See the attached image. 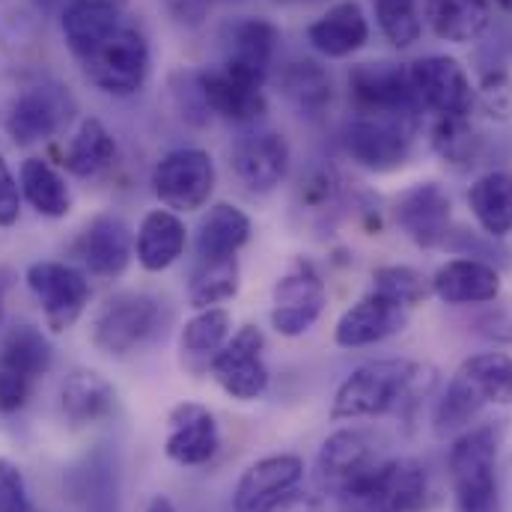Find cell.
Listing matches in <instances>:
<instances>
[{
  "instance_id": "cb8c5ba5",
  "label": "cell",
  "mask_w": 512,
  "mask_h": 512,
  "mask_svg": "<svg viewBox=\"0 0 512 512\" xmlns=\"http://www.w3.org/2000/svg\"><path fill=\"white\" fill-rule=\"evenodd\" d=\"M432 292L444 304H489L501 295V274L492 262L477 256H462L444 262L432 277Z\"/></svg>"
},
{
  "instance_id": "4fadbf2b",
  "label": "cell",
  "mask_w": 512,
  "mask_h": 512,
  "mask_svg": "<svg viewBox=\"0 0 512 512\" xmlns=\"http://www.w3.org/2000/svg\"><path fill=\"white\" fill-rule=\"evenodd\" d=\"M408 78L420 108L432 111L435 117H468L477 105V90L456 57H420L408 66Z\"/></svg>"
},
{
  "instance_id": "7dc6e473",
  "label": "cell",
  "mask_w": 512,
  "mask_h": 512,
  "mask_svg": "<svg viewBox=\"0 0 512 512\" xmlns=\"http://www.w3.org/2000/svg\"><path fill=\"white\" fill-rule=\"evenodd\" d=\"M146 512H176V507H173V501H170V498H164V495H155V498L149 501Z\"/></svg>"
},
{
  "instance_id": "f1b7e54d",
  "label": "cell",
  "mask_w": 512,
  "mask_h": 512,
  "mask_svg": "<svg viewBox=\"0 0 512 512\" xmlns=\"http://www.w3.org/2000/svg\"><path fill=\"white\" fill-rule=\"evenodd\" d=\"M465 390V396L483 411L486 405H512V355L483 352L462 361L450 379Z\"/></svg>"
},
{
  "instance_id": "7c38bea8",
  "label": "cell",
  "mask_w": 512,
  "mask_h": 512,
  "mask_svg": "<svg viewBox=\"0 0 512 512\" xmlns=\"http://www.w3.org/2000/svg\"><path fill=\"white\" fill-rule=\"evenodd\" d=\"M328 304V289L313 262H295L271 292V328L280 337H304L322 316Z\"/></svg>"
},
{
  "instance_id": "7402d4cb",
  "label": "cell",
  "mask_w": 512,
  "mask_h": 512,
  "mask_svg": "<svg viewBox=\"0 0 512 512\" xmlns=\"http://www.w3.org/2000/svg\"><path fill=\"white\" fill-rule=\"evenodd\" d=\"M72 254L93 277H120L134 256V239L120 215H96L75 239Z\"/></svg>"
},
{
  "instance_id": "3957f363",
  "label": "cell",
  "mask_w": 512,
  "mask_h": 512,
  "mask_svg": "<svg viewBox=\"0 0 512 512\" xmlns=\"http://www.w3.org/2000/svg\"><path fill=\"white\" fill-rule=\"evenodd\" d=\"M84 78L108 96H134L149 78V42L143 30L120 15L96 42L75 54Z\"/></svg>"
},
{
  "instance_id": "8992f818",
  "label": "cell",
  "mask_w": 512,
  "mask_h": 512,
  "mask_svg": "<svg viewBox=\"0 0 512 512\" xmlns=\"http://www.w3.org/2000/svg\"><path fill=\"white\" fill-rule=\"evenodd\" d=\"M349 102L355 117H376L411 128H417L423 111L408 69L390 60L358 63L349 72Z\"/></svg>"
},
{
  "instance_id": "9c48e42d",
  "label": "cell",
  "mask_w": 512,
  "mask_h": 512,
  "mask_svg": "<svg viewBox=\"0 0 512 512\" xmlns=\"http://www.w3.org/2000/svg\"><path fill=\"white\" fill-rule=\"evenodd\" d=\"M24 280L42 307L45 325L54 334L69 331L90 304V280L81 268L69 262H54V259L33 262Z\"/></svg>"
},
{
  "instance_id": "f6af8a7d",
  "label": "cell",
  "mask_w": 512,
  "mask_h": 512,
  "mask_svg": "<svg viewBox=\"0 0 512 512\" xmlns=\"http://www.w3.org/2000/svg\"><path fill=\"white\" fill-rule=\"evenodd\" d=\"M262 512H325V498L319 492L292 489V492L280 495L274 504H268Z\"/></svg>"
},
{
  "instance_id": "d6986e66",
  "label": "cell",
  "mask_w": 512,
  "mask_h": 512,
  "mask_svg": "<svg viewBox=\"0 0 512 512\" xmlns=\"http://www.w3.org/2000/svg\"><path fill=\"white\" fill-rule=\"evenodd\" d=\"M221 429L215 414L200 402H179L167 414V438L164 453L170 462L182 468L209 465L218 456Z\"/></svg>"
},
{
  "instance_id": "1f68e13d",
  "label": "cell",
  "mask_w": 512,
  "mask_h": 512,
  "mask_svg": "<svg viewBox=\"0 0 512 512\" xmlns=\"http://www.w3.org/2000/svg\"><path fill=\"white\" fill-rule=\"evenodd\" d=\"M423 15L432 33L453 45L480 39L492 21L489 0H423Z\"/></svg>"
},
{
  "instance_id": "e0dca14e",
  "label": "cell",
  "mask_w": 512,
  "mask_h": 512,
  "mask_svg": "<svg viewBox=\"0 0 512 512\" xmlns=\"http://www.w3.org/2000/svg\"><path fill=\"white\" fill-rule=\"evenodd\" d=\"M393 218L399 230L423 251L447 248L453 203L438 182H420L402 191L393 203Z\"/></svg>"
},
{
  "instance_id": "4316f807",
  "label": "cell",
  "mask_w": 512,
  "mask_h": 512,
  "mask_svg": "<svg viewBox=\"0 0 512 512\" xmlns=\"http://www.w3.org/2000/svg\"><path fill=\"white\" fill-rule=\"evenodd\" d=\"M346 182L334 167H313L304 173L298 194H295V215L301 227L325 233L337 224L340 212L346 209Z\"/></svg>"
},
{
  "instance_id": "277c9868",
  "label": "cell",
  "mask_w": 512,
  "mask_h": 512,
  "mask_svg": "<svg viewBox=\"0 0 512 512\" xmlns=\"http://www.w3.org/2000/svg\"><path fill=\"white\" fill-rule=\"evenodd\" d=\"M429 501L432 480L426 465L411 456H384L361 483L337 498V512H426Z\"/></svg>"
},
{
  "instance_id": "52a82bcc",
  "label": "cell",
  "mask_w": 512,
  "mask_h": 512,
  "mask_svg": "<svg viewBox=\"0 0 512 512\" xmlns=\"http://www.w3.org/2000/svg\"><path fill=\"white\" fill-rule=\"evenodd\" d=\"M54 367V346L36 325H12L0 337V414L21 411Z\"/></svg>"
},
{
  "instance_id": "f35d334b",
  "label": "cell",
  "mask_w": 512,
  "mask_h": 512,
  "mask_svg": "<svg viewBox=\"0 0 512 512\" xmlns=\"http://www.w3.org/2000/svg\"><path fill=\"white\" fill-rule=\"evenodd\" d=\"M382 36L393 48H411L423 33L420 0H373Z\"/></svg>"
},
{
  "instance_id": "d590c367",
  "label": "cell",
  "mask_w": 512,
  "mask_h": 512,
  "mask_svg": "<svg viewBox=\"0 0 512 512\" xmlns=\"http://www.w3.org/2000/svg\"><path fill=\"white\" fill-rule=\"evenodd\" d=\"M242 286V268H239V256H227V259H206L194 265L191 280H188V301L197 310L206 307H218L230 298L239 295Z\"/></svg>"
},
{
  "instance_id": "484cf974",
  "label": "cell",
  "mask_w": 512,
  "mask_h": 512,
  "mask_svg": "<svg viewBox=\"0 0 512 512\" xmlns=\"http://www.w3.org/2000/svg\"><path fill=\"white\" fill-rule=\"evenodd\" d=\"M230 334H233L230 310H224V307L197 310V316H191L182 325V334H179V364H182V370L191 373V376L209 373L212 361L227 346Z\"/></svg>"
},
{
  "instance_id": "603a6c76",
  "label": "cell",
  "mask_w": 512,
  "mask_h": 512,
  "mask_svg": "<svg viewBox=\"0 0 512 512\" xmlns=\"http://www.w3.org/2000/svg\"><path fill=\"white\" fill-rule=\"evenodd\" d=\"M304 477V462L292 453L262 456L242 474L233 492V512H262L280 495L298 489Z\"/></svg>"
},
{
  "instance_id": "ee69618b",
  "label": "cell",
  "mask_w": 512,
  "mask_h": 512,
  "mask_svg": "<svg viewBox=\"0 0 512 512\" xmlns=\"http://www.w3.org/2000/svg\"><path fill=\"white\" fill-rule=\"evenodd\" d=\"M161 3H164L167 15L185 27H200L212 12V0H161Z\"/></svg>"
},
{
  "instance_id": "4dcf8cb0",
  "label": "cell",
  "mask_w": 512,
  "mask_h": 512,
  "mask_svg": "<svg viewBox=\"0 0 512 512\" xmlns=\"http://www.w3.org/2000/svg\"><path fill=\"white\" fill-rule=\"evenodd\" d=\"M248 242H251V218L233 203H215L197 227L194 254L200 262L227 259L239 254Z\"/></svg>"
},
{
  "instance_id": "f546056e",
  "label": "cell",
  "mask_w": 512,
  "mask_h": 512,
  "mask_svg": "<svg viewBox=\"0 0 512 512\" xmlns=\"http://www.w3.org/2000/svg\"><path fill=\"white\" fill-rule=\"evenodd\" d=\"M185 245H188V230L182 218L170 209H152L140 221L134 254L146 271L158 274L167 271L173 262H179V256L185 254Z\"/></svg>"
},
{
  "instance_id": "9a60e30c",
  "label": "cell",
  "mask_w": 512,
  "mask_h": 512,
  "mask_svg": "<svg viewBox=\"0 0 512 512\" xmlns=\"http://www.w3.org/2000/svg\"><path fill=\"white\" fill-rule=\"evenodd\" d=\"M209 376L215 384L239 399L254 402L268 390V367H265V334L256 325L239 328L227 346L218 352V358L209 367Z\"/></svg>"
},
{
  "instance_id": "f907efd6",
  "label": "cell",
  "mask_w": 512,
  "mask_h": 512,
  "mask_svg": "<svg viewBox=\"0 0 512 512\" xmlns=\"http://www.w3.org/2000/svg\"><path fill=\"white\" fill-rule=\"evenodd\" d=\"M274 3H283V6H313V3H322V0H274Z\"/></svg>"
},
{
  "instance_id": "ab89813d",
  "label": "cell",
  "mask_w": 512,
  "mask_h": 512,
  "mask_svg": "<svg viewBox=\"0 0 512 512\" xmlns=\"http://www.w3.org/2000/svg\"><path fill=\"white\" fill-rule=\"evenodd\" d=\"M373 289L387 295V298H393L396 304H402L408 310L423 304L426 295H429V286L420 277V271H414L408 265H382V268H376Z\"/></svg>"
},
{
  "instance_id": "83f0119b",
  "label": "cell",
  "mask_w": 512,
  "mask_h": 512,
  "mask_svg": "<svg viewBox=\"0 0 512 512\" xmlns=\"http://www.w3.org/2000/svg\"><path fill=\"white\" fill-rule=\"evenodd\" d=\"M60 408L69 426H96L117 411V390L96 370H75L60 387Z\"/></svg>"
},
{
  "instance_id": "c3c4849f",
  "label": "cell",
  "mask_w": 512,
  "mask_h": 512,
  "mask_svg": "<svg viewBox=\"0 0 512 512\" xmlns=\"http://www.w3.org/2000/svg\"><path fill=\"white\" fill-rule=\"evenodd\" d=\"M6 289H9V274L0 271V322H3V301H6Z\"/></svg>"
},
{
  "instance_id": "8d00e7d4",
  "label": "cell",
  "mask_w": 512,
  "mask_h": 512,
  "mask_svg": "<svg viewBox=\"0 0 512 512\" xmlns=\"http://www.w3.org/2000/svg\"><path fill=\"white\" fill-rule=\"evenodd\" d=\"M117 158V143L99 120H84L66 146V167L81 179H93Z\"/></svg>"
},
{
  "instance_id": "60d3db41",
  "label": "cell",
  "mask_w": 512,
  "mask_h": 512,
  "mask_svg": "<svg viewBox=\"0 0 512 512\" xmlns=\"http://www.w3.org/2000/svg\"><path fill=\"white\" fill-rule=\"evenodd\" d=\"M477 90V105L483 114L495 123H510L512 120V75L507 69H492L483 75Z\"/></svg>"
},
{
  "instance_id": "bcb514c9",
  "label": "cell",
  "mask_w": 512,
  "mask_h": 512,
  "mask_svg": "<svg viewBox=\"0 0 512 512\" xmlns=\"http://www.w3.org/2000/svg\"><path fill=\"white\" fill-rule=\"evenodd\" d=\"M483 325H489L483 334L486 337H495V340H507L512 343V319H486Z\"/></svg>"
},
{
  "instance_id": "30bf717a",
  "label": "cell",
  "mask_w": 512,
  "mask_h": 512,
  "mask_svg": "<svg viewBox=\"0 0 512 512\" xmlns=\"http://www.w3.org/2000/svg\"><path fill=\"white\" fill-rule=\"evenodd\" d=\"M75 117V99L72 93L57 81H42L33 87H24L9 111H6V134L15 146H33L39 140H48L60 134Z\"/></svg>"
},
{
  "instance_id": "7bdbcfd3",
  "label": "cell",
  "mask_w": 512,
  "mask_h": 512,
  "mask_svg": "<svg viewBox=\"0 0 512 512\" xmlns=\"http://www.w3.org/2000/svg\"><path fill=\"white\" fill-rule=\"evenodd\" d=\"M21 215V188L6 158L0 155V227H12Z\"/></svg>"
},
{
  "instance_id": "6da1fadb",
  "label": "cell",
  "mask_w": 512,
  "mask_h": 512,
  "mask_svg": "<svg viewBox=\"0 0 512 512\" xmlns=\"http://www.w3.org/2000/svg\"><path fill=\"white\" fill-rule=\"evenodd\" d=\"M432 384V373L408 358H379L358 367L346 376L334 393L331 420H364V417H384L414 396L426 393Z\"/></svg>"
},
{
  "instance_id": "836d02e7",
  "label": "cell",
  "mask_w": 512,
  "mask_h": 512,
  "mask_svg": "<svg viewBox=\"0 0 512 512\" xmlns=\"http://www.w3.org/2000/svg\"><path fill=\"white\" fill-rule=\"evenodd\" d=\"M468 209L474 212L477 224L486 236L504 239L512 233V173L492 170L480 176L468 191Z\"/></svg>"
},
{
  "instance_id": "7a4b0ae2",
  "label": "cell",
  "mask_w": 512,
  "mask_h": 512,
  "mask_svg": "<svg viewBox=\"0 0 512 512\" xmlns=\"http://www.w3.org/2000/svg\"><path fill=\"white\" fill-rule=\"evenodd\" d=\"M507 417L468 426L447 453V474L456 512H504L498 456L507 435Z\"/></svg>"
},
{
  "instance_id": "ba28073f",
  "label": "cell",
  "mask_w": 512,
  "mask_h": 512,
  "mask_svg": "<svg viewBox=\"0 0 512 512\" xmlns=\"http://www.w3.org/2000/svg\"><path fill=\"white\" fill-rule=\"evenodd\" d=\"M382 450L376 444V438L367 429H337L334 435H328L316 453V465H313V483L316 492L322 498H340L343 492H349L355 483H361L379 462H382Z\"/></svg>"
},
{
  "instance_id": "8fae6325",
  "label": "cell",
  "mask_w": 512,
  "mask_h": 512,
  "mask_svg": "<svg viewBox=\"0 0 512 512\" xmlns=\"http://www.w3.org/2000/svg\"><path fill=\"white\" fill-rule=\"evenodd\" d=\"M152 191L170 212H197L215 191V161L206 149H173L152 170Z\"/></svg>"
},
{
  "instance_id": "d4e9b609",
  "label": "cell",
  "mask_w": 512,
  "mask_h": 512,
  "mask_svg": "<svg viewBox=\"0 0 512 512\" xmlns=\"http://www.w3.org/2000/svg\"><path fill=\"white\" fill-rule=\"evenodd\" d=\"M370 39V21L358 0L334 3L322 18L307 27V42L328 60H346Z\"/></svg>"
},
{
  "instance_id": "e575fe53",
  "label": "cell",
  "mask_w": 512,
  "mask_h": 512,
  "mask_svg": "<svg viewBox=\"0 0 512 512\" xmlns=\"http://www.w3.org/2000/svg\"><path fill=\"white\" fill-rule=\"evenodd\" d=\"M21 197L42 215V218H66L72 209V194L63 176L45 158H27L18 176Z\"/></svg>"
},
{
  "instance_id": "74e56055",
  "label": "cell",
  "mask_w": 512,
  "mask_h": 512,
  "mask_svg": "<svg viewBox=\"0 0 512 512\" xmlns=\"http://www.w3.org/2000/svg\"><path fill=\"white\" fill-rule=\"evenodd\" d=\"M429 143L444 164L471 167L480 158L483 137L468 123V117H438L429 131Z\"/></svg>"
},
{
  "instance_id": "ffe728a7",
  "label": "cell",
  "mask_w": 512,
  "mask_h": 512,
  "mask_svg": "<svg viewBox=\"0 0 512 512\" xmlns=\"http://www.w3.org/2000/svg\"><path fill=\"white\" fill-rule=\"evenodd\" d=\"M194 84H197L200 105L209 120L221 117L236 126H254L268 111L262 87L230 75L224 66L221 69H194Z\"/></svg>"
},
{
  "instance_id": "b9f144b4",
  "label": "cell",
  "mask_w": 512,
  "mask_h": 512,
  "mask_svg": "<svg viewBox=\"0 0 512 512\" xmlns=\"http://www.w3.org/2000/svg\"><path fill=\"white\" fill-rule=\"evenodd\" d=\"M0 512H39L30 498L24 471L0 456Z\"/></svg>"
},
{
  "instance_id": "ac0fdd59",
  "label": "cell",
  "mask_w": 512,
  "mask_h": 512,
  "mask_svg": "<svg viewBox=\"0 0 512 512\" xmlns=\"http://www.w3.org/2000/svg\"><path fill=\"white\" fill-rule=\"evenodd\" d=\"M280 45V30L265 18H239L221 30L224 69L248 84L262 87Z\"/></svg>"
},
{
  "instance_id": "816d5d0a",
  "label": "cell",
  "mask_w": 512,
  "mask_h": 512,
  "mask_svg": "<svg viewBox=\"0 0 512 512\" xmlns=\"http://www.w3.org/2000/svg\"><path fill=\"white\" fill-rule=\"evenodd\" d=\"M495 3H498V6H501L504 12H512V0H495Z\"/></svg>"
},
{
  "instance_id": "d6a6232c",
  "label": "cell",
  "mask_w": 512,
  "mask_h": 512,
  "mask_svg": "<svg viewBox=\"0 0 512 512\" xmlns=\"http://www.w3.org/2000/svg\"><path fill=\"white\" fill-rule=\"evenodd\" d=\"M280 93L304 114V117H322L325 108L331 105L334 96V84L325 66H319L310 57H298L289 60L280 75H277Z\"/></svg>"
},
{
  "instance_id": "44dd1931",
  "label": "cell",
  "mask_w": 512,
  "mask_h": 512,
  "mask_svg": "<svg viewBox=\"0 0 512 512\" xmlns=\"http://www.w3.org/2000/svg\"><path fill=\"white\" fill-rule=\"evenodd\" d=\"M405 325H408V307L396 304L393 298L373 289L340 316V322L334 328V343L340 349L376 346V343L402 334Z\"/></svg>"
},
{
  "instance_id": "681fc988",
  "label": "cell",
  "mask_w": 512,
  "mask_h": 512,
  "mask_svg": "<svg viewBox=\"0 0 512 512\" xmlns=\"http://www.w3.org/2000/svg\"><path fill=\"white\" fill-rule=\"evenodd\" d=\"M72 3H96V6H117V9L126 6V0H72Z\"/></svg>"
},
{
  "instance_id": "2e32d148",
  "label": "cell",
  "mask_w": 512,
  "mask_h": 512,
  "mask_svg": "<svg viewBox=\"0 0 512 512\" xmlns=\"http://www.w3.org/2000/svg\"><path fill=\"white\" fill-rule=\"evenodd\" d=\"M289 161L292 152L286 137L268 128L239 137L230 149V170L236 182L254 197H265L283 185L289 173Z\"/></svg>"
},
{
  "instance_id": "5bb4252c",
  "label": "cell",
  "mask_w": 512,
  "mask_h": 512,
  "mask_svg": "<svg viewBox=\"0 0 512 512\" xmlns=\"http://www.w3.org/2000/svg\"><path fill=\"white\" fill-rule=\"evenodd\" d=\"M414 131L417 128L390 123V120L352 117L343 126L340 143L358 167H364L370 173H393V170L405 167V161L411 158Z\"/></svg>"
},
{
  "instance_id": "5b68a950",
  "label": "cell",
  "mask_w": 512,
  "mask_h": 512,
  "mask_svg": "<svg viewBox=\"0 0 512 512\" xmlns=\"http://www.w3.org/2000/svg\"><path fill=\"white\" fill-rule=\"evenodd\" d=\"M167 325L164 301L149 292H120L108 298L93 319V346L108 358H128L152 346Z\"/></svg>"
}]
</instances>
